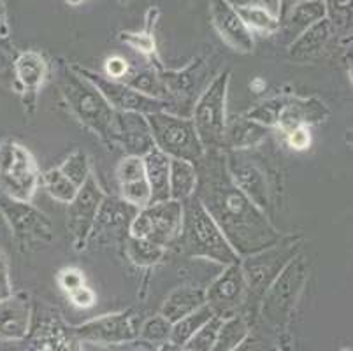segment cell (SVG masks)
I'll use <instances>...</instances> for the list:
<instances>
[{
  "mask_svg": "<svg viewBox=\"0 0 353 351\" xmlns=\"http://www.w3.org/2000/svg\"><path fill=\"white\" fill-rule=\"evenodd\" d=\"M121 41L128 43L136 50L143 51V53H152L155 50V43L150 34H121Z\"/></svg>",
  "mask_w": 353,
  "mask_h": 351,
  "instance_id": "obj_43",
  "label": "cell"
},
{
  "mask_svg": "<svg viewBox=\"0 0 353 351\" xmlns=\"http://www.w3.org/2000/svg\"><path fill=\"white\" fill-rule=\"evenodd\" d=\"M0 270H9V263H8V257L2 250H0Z\"/></svg>",
  "mask_w": 353,
  "mask_h": 351,
  "instance_id": "obj_50",
  "label": "cell"
},
{
  "mask_svg": "<svg viewBox=\"0 0 353 351\" xmlns=\"http://www.w3.org/2000/svg\"><path fill=\"white\" fill-rule=\"evenodd\" d=\"M139 209L132 208L130 204L123 201V199H114V197H105L102 199L101 208L97 211V218L92 232L97 228H114L121 227V225H130L134 217L137 214Z\"/></svg>",
  "mask_w": 353,
  "mask_h": 351,
  "instance_id": "obj_28",
  "label": "cell"
},
{
  "mask_svg": "<svg viewBox=\"0 0 353 351\" xmlns=\"http://www.w3.org/2000/svg\"><path fill=\"white\" fill-rule=\"evenodd\" d=\"M330 30H332V25L327 18L319 21V23L311 25L303 34L295 37L290 46V54L295 60H306V58L316 54L329 41Z\"/></svg>",
  "mask_w": 353,
  "mask_h": 351,
  "instance_id": "obj_26",
  "label": "cell"
},
{
  "mask_svg": "<svg viewBox=\"0 0 353 351\" xmlns=\"http://www.w3.org/2000/svg\"><path fill=\"white\" fill-rule=\"evenodd\" d=\"M118 183H130L137 181V179L146 178L144 174V163L143 157H132V154H127L123 160L120 162L117 169Z\"/></svg>",
  "mask_w": 353,
  "mask_h": 351,
  "instance_id": "obj_39",
  "label": "cell"
},
{
  "mask_svg": "<svg viewBox=\"0 0 353 351\" xmlns=\"http://www.w3.org/2000/svg\"><path fill=\"white\" fill-rule=\"evenodd\" d=\"M307 279V262L301 253L285 265L262 295V317L272 325L287 323Z\"/></svg>",
  "mask_w": 353,
  "mask_h": 351,
  "instance_id": "obj_8",
  "label": "cell"
},
{
  "mask_svg": "<svg viewBox=\"0 0 353 351\" xmlns=\"http://www.w3.org/2000/svg\"><path fill=\"white\" fill-rule=\"evenodd\" d=\"M183 223V204L178 201H162L139 209L128 225L130 237L148 239L167 248L178 243Z\"/></svg>",
  "mask_w": 353,
  "mask_h": 351,
  "instance_id": "obj_9",
  "label": "cell"
},
{
  "mask_svg": "<svg viewBox=\"0 0 353 351\" xmlns=\"http://www.w3.org/2000/svg\"><path fill=\"white\" fill-rule=\"evenodd\" d=\"M76 339L97 344H121L139 337V325L134 311H121L114 314L94 318L72 328Z\"/></svg>",
  "mask_w": 353,
  "mask_h": 351,
  "instance_id": "obj_12",
  "label": "cell"
},
{
  "mask_svg": "<svg viewBox=\"0 0 353 351\" xmlns=\"http://www.w3.org/2000/svg\"><path fill=\"white\" fill-rule=\"evenodd\" d=\"M67 2H69V4H72V6H78V4H81L83 0H67Z\"/></svg>",
  "mask_w": 353,
  "mask_h": 351,
  "instance_id": "obj_52",
  "label": "cell"
},
{
  "mask_svg": "<svg viewBox=\"0 0 353 351\" xmlns=\"http://www.w3.org/2000/svg\"><path fill=\"white\" fill-rule=\"evenodd\" d=\"M197 169L195 163L187 160L171 159L169 163V195L172 201L185 202L195 193Z\"/></svg>",
  "mask_w": 353,
  "mask_h": 351,
  "instance_id": "obj_25",
  "label": "cell"
},
{
  "mask_svg": "<svg viewBox=\"0 0 353 351\" xmlns=\"http://www.w3.org/2000/svg\"><path fill=\"white\" fill-rule=\"evenodd\" d=\"M225 162L227 170L237 188L245 193L260 211H268L271 205V192H269L268 176L264 169L256 166L253 160L243 157L239 151H230L229 154H225Z\"/></svg>",
  "mask_w": 353,
  "mask_h": 351,
  "instance_id": "obj_15",
  "label": "cell"
},
{
  "mask_svg": "<svg viewBox=\"0 0 353 351\" xmlns=\"http://www.w3.org/2000/svg\"><path fill=\"white\" fill-rule=\"evenodd\" d=\"M334 6L338 9H341V11H346V9H350V6H352V0H334Z\"/></svg>",
  "mask_w": 353,
  "mask_h": 351,
  "instance_id": "obj_49",
  "label": "cell"
},
{
  "mask_svg": "<svg viewBox=\"0 0 353 351\" xmlns=\"http://www.w3.org/2000/svg\"><path fill=\"white\" fill-rule=\"evenodd\" d=\"M8 69H9V62L6 60V57L0 53V77L8 76Z\"/></svg>",
  "mask_w": 353,
  "mask_h": 351,
  "instance_id": "obj_48",
  "label": "cell"
},
{
  "mask_svg": "<svg viewBox=\"0 0 353 351\" xmlns=\"http://www.w3.org/2000/svg\"><path fill=\"white\" fill-rule=\"evenodd\" d=\"M41 172L30 151L20 143L0 144V190L8 197L32 202L39 188Z\"/></svg>",
  "mask_w": 353,
  "mask_h": 351,
  "instance_id": "obj_7",
  "label": "cell"
},
{
  "mask_svg": "<svg viewBox=\"0 0 353 351\" xmlns=\"http://www.w3.org/2000/svg\"><path fill=\"white\" fill-rule=\"evenodd\" d=\"M128 72V63L125 58L121 57H111L105 60V74L109 79L114 81H123Z\"/></svg>",
  "mask_w": 353,
  "mask_h": 351,
  "instance_id": "obj_41",
  "label": "cell"
},
{
  "mask_svg": "<svg viewBox=\"0 0 353 351\" xmlns=\"http://www.w3.org/2000/svg\"><path fill=\"white\" fill-rule=\"evenodd\" d=\"M12 69H14V77L20 83L21 90L32 93V95H35L37 90L41 88L48 72L46 60L35 51L21 53L12 63Z\"/></svg>",
  "mask_w": 353,
  "mask_h": 351,
  "instance_id": "obj_23",
  "label": "cell"
},
{
  "mask_svg": "<svg viewBox=\"0 0 353 351\" xmlns=\"http://www.w3.org/2000/svg\"><path fill=\"white\" fill-rule=\"evenodd\" d=\"M250 327L245 317L241 314H230V317L221 320L220 328H218L216 341L211 351H236L239 350L245 341L248 339Z\"/></svg>",
  "mask_w": 353,
  "mask_h": 351,
  "instance_id": "obj_29",
  "label": "cell"
},
{
  "mask_svg": "<svg viewBox=\"0 0 353 351\" xmlns=\"http://www.w3.org/2000/svg\"><path fill=\"white\" fill-rule=\"evenodd\" d=\"M211 14L221 39L241 53H252L253 35L227 0H211Z\"/></svg>",
  "mask_w": 353,
  "mask_h": 351,
  "instance_id": "obj_17",
  "label": "cell"
},
{
  "mask_svg": "<svg viewBox=\"0 0 353 351\" xmlns=\"http://www.w3.org/2000/svg\"><path fill=\"white\" fill-rule=\"evenodd\" d=\"M221 320L223 318L213 317L206 325H202L197 332L190 337L187 344H185V350L190 351H211L214 346V341H216L218 328H220Z\"/></svg>",
  "mask_w": 353,
  "mask_h": 351,
  "instance_id": "obj_37",
  "label": "cell"
},
{
  "mask_svg": "<svg viewBox=\"0 0 353 351\" xmlns=\"http://www.w3.org/2000/svg\"><path fill=\"white\" fill-rule=\"evenodd\" d=\"M144 116H146L148 127L152 132L153 144L169 159L197 163L204 157L206 150L195 132L194 121L188 118L169 114L165 111Z\"/></svg>",
  "mask_w": 353,
  "mask_h": 351,
  "instance_id": "obj_4",
  "label": "cell"
},
{
  "mask_svg": "<svg viewBox=\"0 0 353 351\" xmlns=\"http://www.w3.org/2000/svg\"><path fill=\"white\" fill-rule=\"evenodd\" d=\"M0 212L4 214L21 250H32V246L48 244L53 239L51 221L30 202L16 201L0 193Z\"/></svg>",
  "mask_w": 353,
  "mask_h": 351,
  "instance_id": "obj_10",
  "label": "cell"
},
{
  "mask_svg": "<svg viewBox=\"0 0 353 351\" xmlns=\"http://www.w3.org/2000/svg\"><path fill=\"white\" fill-rule=\"evenodd\" d=\"M30 313V302L20 295H11L6 301H0V339H23L28 334Z\"/></svg>",
  "mask_w": 353,
  "mask_h": 351,
  "instance_id": "obj_19",
  "label": "cell"
},
{
  "mask_svg": "<svg viewBox=\"0 0 353 351\" xmlns=\"http://www.w3.org/2000/svg\"><path fill=\"white\" fill-rule=\"evenodd\" d=\"M79 72L97 86L99 92L102 93V97H104L105 101H108V104L111 106L114 111L152 114V112L163 111V109L167 108L165 101H159V99L144 95V93L130 88V86L125 85V83L114 81V79H109L108 76H101V74L90 72V70L85 69L79 70Z\"/></svg>",
  "mask_w": 353,
  "mask_h": 351,
  "instance_id": "obj_13",
  "label": "cell"
},
{
  "mask_svg": "<svg viewBox=\"0 0 353 351\" xmlns=\"http://www.w3.org/2000/svg\"><path fill=\"white\" fill-rule=\"evenodd\" d=\"M329 114L325 104L319 99H297V97H288L287 104L283 106L278 118L276 127H280L283 134L297 127H307V125L323 121V118Z\"/></svg>",
  "mask_w": 353,
  "mask_h": 351,
  "instance_id": "obj_18",
  "label": "cell"
},
{
  "mask_svg": "<svg viewBox=\"0 0 353 351\" xmlns=\"http://www.w3.org/2000/svg\"><path fill=\"white\" fill-rule=\"evenodd\" d=\"M179 350H181V348H178V346H174V344L169 343V344H163L159 351H179Z\"/></svg>",
  "mask_w": 353,
  "mask_h": 351,
  "instance_id": "obj_51",
  "label": "cell"
},
{
  "mask_svg": "<svg viewBox=\"0 0 353 351\" xmlns=\"http://www.w3.org/2000/svg\"><path fill=\"white\" fill-rule=\"evenodd\" d=\"M70 301H72L74 305H78V308H92L95 304V292L92 288H88L86 285H83L81 288L74 290L72 294H69Z\"/></svg>",
  "mask_w": 353,
  "mask_h": 351,
  "instance_id": "obj_44",
  "label": "cell"
},
{
  "mask_svg": "<svg viewBox=\"0 0 353 351\" xmlns=\"http://www.w3.org/2000/svg\"><path fill=\"white\" fill-rule=\"evenodd\" d=\"M172 325L159 314V317H153L150 320L144 321L139 327V337L150 341V343H162V341L169 339V334H171Z\"/></svg>",
  "mask_w": 353,
  "mask_h": 351,
  "instance_id": "obj_38",
  "label": "cell"
},
{
  "mask_svg": "<svg viewBox=\"0 0 353 351\" xmlns=\"http://www.w3.org/2000/svg\"><path fill=\"white\" fill-rule=\"evenodd\" d=\"M288 97H274V99H269V101L262 102V104L255 106L253 109H250L246 112V118L256 121V123L264 125V127L272 128L278 123V118H280V112L283 109V106L287 104Z\"/></svg>",
  "mask_w": 353,
  "mask_h": 351,
  "instance_id": "obj_36",
  "label": "cell"
},
{
  "mask_svg": "<svg viewBox=\"0 0 353 351\" xmlns=\"http://www.w3.org/2000/svg\"><path fill=\"white\" fill-rule=\"evenodd\" d=\"M206 304V292L202 288H194V286H181L169 294L162 305V314L169 323H176L178 320L185 318L187 314L194 313L195 309Z\"/></svg>",
  "mask_w": 353,
  "mask_h": 351,
  "instance_id": "obj_22",
  "label": "cell"
},
{
  "mask_svg": "<svg viewBox=\"0 0 353 351\" xmlns=\"http://www.w3.org/2000/svg\"><path fill=\"white\" fill-rule=\"evenodd\" d=\"M59 86L70 111L83 125L92 128L102 139H113L117 111L108 104L94 83L74 70H63L59 77Z\"/></svg>",
  "mask_w": 353,
  "mask_h": 351,
  "instance_id": "obj_3",
  "label": "cell"
},
{
  "mask_svg": "<svg viewBox=\"0 0 353 351\" xmlns=\"http://www.w3.org/2000/svg\"><path fill=\"white\" fill-rule=\"evenodd\" d=\"M128 257L136 265L139 267H152L159 263L165 255V248L160 244L152 243L148 239H136L128 236Z\"/></svg>",
  "mask_w": 353,
  "mask_h": 351,
  "instance_id": "obj_32",
  "label": "cell"
},
{
  "mask_svg": "<svg viewBox=\"0 0 353 351\" xmlns=\"http://www.w3.org/2000/svg\"><path fill=\"white\" fill-rule=\"evenodd\" d=\"M121 83L128 85L130 88L137 90V92L144 93V95L167 102V95H169V93H167V88L165 85H163L162 77L155 76V74L150 72V70H143V72L136 74V76L127 77V79H123Z\"/></svg>",
  "mask_w": 353,
  "mask_h": 351,
  "instance_id": "obj_34",
  "label": "cell"
},
{
  "mask_svg": "<svg viewBox=\"0 0 353 351\" xmlns=\"http://www.w3.org/2000/svg\"><path fill=\"white\" fill-rule=\"evenodd\" d=\"M59 169L62 170L63 176L69 178L74 185L78 186V188H81V186L85 185L86 179L92 176V172H90L88 154L81 150L72 151Z\"/></svg>",
  "mask_w": 353,
  "mask_h": 351,
  "instance_id": "obj_35",
  "label": "cell"
},
{
  "mask_svg": "<svg viewBox=\"0 0 353 351\" xmlns=\"http://www.w3.org/2000/svg\"><path fill=\"white\" fill-rule=\"evenodd\" d=\"M183 204L181 234L178 237L179 250L192 259H206L211 262L230 265L239 262V255L232 250L223 232L220 230L210 212L197 201L195 195Z\"/></svg>",
  "mask_w": 353,
  "mask_h": 351,
  "instance_id": "obj_2",
  "label": "cell"
},
{
  "mask_svg": "<svg viewBox=\"0 0 353 351\" xmlns=\"http://www.w3.org/2000/svg\"><path fill=\"white\" fill-rule=\"evenodd\" d=\"M327 18V4L323 0H303L292 9L287 18V25L292 32L299 35L311 25Z\"/></svg>",
  "mask_w": 353,
  "mask_h": 351,
  "instance_id": "obj_31",
  "label": "cell"
},
{
  "mask_svg": "<svg viewBox=\"0 0 353 351\" xmlns=\"http://www.w3.org/2000/svg\"><path fill=\"white\" fill-rule=\"evenodd\" d=\"M12 295V285L9 279V270H0V301H6Z\"/></svg>",
  "mask_w": 353,
  "mask_h": 351,
  "instance_id": "obj_46",
  "label": "cell"
},
{
  "mask_svg": "<svg viewBox=\"0 0 353 351\" xmlns=\"http://www.w3.org/2000/svg\"><path fill=\"white\" fill-rule=\"evenodd\" d=\"M285 135H287L288 146H290L292 150L303 151V150H307V148H310L311 135H310V128L307 127H297Z\"/></svg>",
  "mask_w": 353,
  "mask_h": 351,
  "instance_id": "obj_42",
  "label": "cell"
},
{
  "mask_svg": "<svg viewBox=\"0 0 353 351\" xmlns=\"http://www.w3.org/2000/svg\"><path fill=\"white\" fill-rule=\"evenodd\" d=\"M206 304L220 318L236 314L237 308L246 302V279L241 269V260L225 265L223 272L208 286Z\"/></svg>",
  "mask_w": 353,
  "mask_h": 351,
  "instance_id": "obj_14",
  "label": "cell"
},
{
  "mask_svg": "<svg viewBox=\"0 0 353 351\" xmlns=\"http://www.w3.org/2000/svg\"><path fill=\"white\" fill-rule=\"evenodd\" d=\"M213 317H216V314L213 313V309H211L210 305H201L199 309H195L194 313L187 314L185 318H181V320H178L176 323H172L171 334H169V339L167 341L171 344H174V346L183 348L188 341H190V337L197 332L199 328H201L202 325H206Z\"/></svg>",
  "mask_w": 353,
  "mask_h": 351,
  "instance_id": "obj_30",
  "label": "cell"
},
{
  "mask_svg": "<svg viewBox=\"0 0 353 351\" xmlns=\"http://www.w3.org/2000/svg\"><path fill=\"white\" fill-rule=\"evenodd\" d=\"M44 186H46V192L50 193L54 201L63 202V204H69L76 193H78V186L74 185L69 178H65L60 169H50L48 172H44L41 176Z\"/></svg>",
  "mask_w": 353,
  "mask_h": 351,
  "instance_id": "obj_33",
  "label": "cell"
},
{
  "mask_svg": "<svg viewBox=\"0 0 353 351\" xmlns=\"http://www.w3.org/2000/svg\"><path fill=\"white\" fill-rule=\"evenodd\" d=\"M59 283L67 294H72L74 290L81 288L85 285V276L79 269H74V267H67L59 274Z\"/></svg>",
  "mask_w": 353,
  "mask_h": 351,
  "instance_id": "obj_40",
  "label": "cell"
},
{
  "mask_svg": "<svg viewBox=\"0 0 353 351\" xmlns=\"http://www.w3.org/2000/svg\"><path fill=\"white\" fill-rule=\"evenodd\" d=\"M195 169L197 186L194 195L210 212L239 259L255 255L283 239L280 230L268 220V214L232 181L225 153L221 154L220 150L206 151L195 163Z\"/></svg>",
  "mask_w": 353,
  "mask_h": 351,
  "instance_id": "obj_1",
  "label": "cell"
},
{
  "mask_svg": "<svg viewBox=\"0 0 353 351\" xmlns=\"http://www.w3.org/2000/svg\"><path fill=\"white\" fill-rule=\"evenodd\" d=\"M179 351H190V350H185V348H181V350H179Z\"/></svg>",
  "mask_w": 353,
  "mask_h": 351,
  "instance_id": "obj_53",
  "label": "cell"
},
{
  "mask_svg": "<svg viewBox=\"0 0 353 351\" xmlns=\"http://www.w3.org/2000/svg\"><path fill=\"white\" fill-rule=\"evenodd\" d=\"M227 2L232 6L234 11L245 21L250 30L271 34L280 27L278 18L264 4H260L259 0H227Z\"/></svg>",
  "mask_w": 353,
  "mask_h": 351,
  "instance_id": "obj_24",
  "label": "cell"
},
{
  "mask_svg": "<svg viewBox=\"0 0 353 351\" xmlns=\"http://www.w3.org/2000/svg\"><path fill=\"white\" fill-rule=\"evenodd\" d=\"M230 72L225 70L214 77V81L199 97L194 108V127L204 150H221L227 125V93H229Z\"/></svg>",
  "mask_w": 353,
  "mask_h": 351,
  "instance_id": "obj_5",
  "label": "cell"
},
{
  "mask_svg": "<svg viewBox=\"0 0 353 351\" xmlns=\"http://www.w3.org/2000/svg\"><path fill=\"white\" fill-rule=\"evenodd\" d=\"M143 163L146 181L150 185V192H152L150 204L169 201L171 199V195H169V163H171V159L160 150L153 148L150 153L143 157Z\"/></svg>",
  "mask_w": 353,
  "mask_h": 351,
  "instance_id": "obj_21",
  "label": "cell"
},
{
  "mask_svg": "<svg viewBox=\"0 0 353 351\" xmlns=\"http://www.w3.org/2000/svg\"><path fill=\"white\" fill-rule=\"evenodd\" d=\"M27 351H81L78 339L60 325L48 323L37 330Z\"/></svg>",
  "mask_w": 353,
  "mask_h": 351,
  "instance_id": "obj_27",
  "label": "cell"
},
{
  "mask_svg": "<svg viewBox=\"0 0 353 351\" xmlns=\"http://www.w3.org/2000/svg\"><path fill=\"white\" fill-rule=\"evenodd\" d=\"M299 2H303V0H278V21L281 23H285L288 18V14L292 12V9L295 8V6L299 4Z\"/></svg>",
  "mask_w": 353,
  "mask_h": 351,
  "instance_id": "obj_45",
  "label": "cell"
},
{
  "mask_svg": "<svg viewBox=\"0 0 353 351\" xmlns=\"http://www.w3.org/2000/svg\"><path fill=\"white\" fill-rule=\"evenodd\" d=\"M271 128L250 120L245 114L236 116L232 121H227L225 134H223V148L230 151H243L259 146L268 139Z\"/></svg>",
  "mask_w": 353,
  "mask_h": 351,
  "instance_id": "obj_20",
  "label": "cell"
},
{
  "mask_svg": "<svg viewBox=\"0 0 353 351\" xmlns=\"http://www.w3.org/2000/svg\"><path fill=\"white\" fill-rule=\"evenodd\" d=\"M104 199L101 186L94 176H90L85 185L78 190L76 197L67 204V230L72 236L76 250H83L92 236L97 211Z\"/></svg>",
  "mask_w": 353,
  "mask_h": 351,
  "instance_id": "obj_11",
  "label": "cell"
},
{
  "mask_svg": "<svg viewBox=\"0 0 353 351\" xmlns=\"http://www.w3.org/2000/svg\"><path fill=\"white\" fill-rule=\"evenodd\" d=\"M299 250L297 237H283L274 246L241 260V269L246 279V302L262 301L265 290L278 278L285 265L299 253Z\"/></svg>",
  "mask_w": 353,
  "mask_h": 351,
  "instance_id": "obj_6",
  "label": "cell"
},
{
  "mask_svg": "<svg viewBox=\"0 0 353 351\" xmlns=\"http://www.w3.org/2000/svg\"><path fill=\"white\" fill-rule=\"evenodd\" d=\"M113 139L120 141L127 154L132 157H144L155 148L146 116L139 112L117 111Z\"/></svg>",
  "mask_w": 353,
  "mask_h": 351,
  "instance_id": "obj_16",
  "label": "cell"
},
{
  "mask_svg": "<svg viewBox=\"0 0 353 351\" xmlns=\"http://www.w3.org/2000/svg\"><path fill=\"white\" fill-rule=\"evenodd\" d=\"M8 34H9V27H8V21H6V11L2 2H0V37H8Z\"/></svg>",
  "mask_w": 353,
  "mask_h": 351,
  "instance_id": "obj_47",
  "label": "cell"
}]
</instances>
